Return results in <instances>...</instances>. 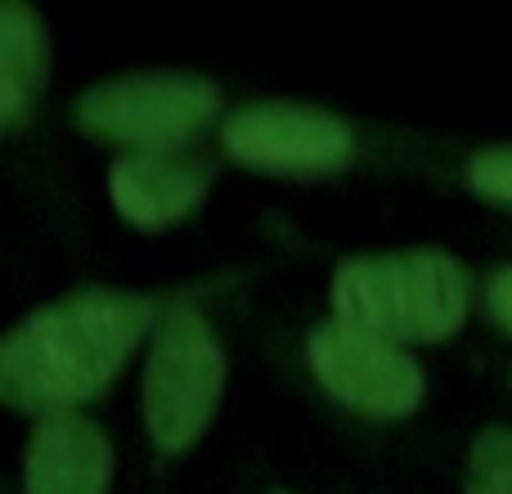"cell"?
<instances>
[{
  "mask_svg": "<svg viewBox=\"0 0 512 494\" xmlns=\"http://www.w3.org/2000/svg\"><path fill=\"white\" fill-rule=\"evenodd\" d=\"M230 360L203 310L198 288H180L158 319L140 373V418L158 463H180L207 432L225 400Z\"/></svg>",
  "mask_w": 512,
  "mask_h": 494,
  "instance_id": "cell-2",
  "label": "cell"
},
{
  "mask_svg": "<svg viewBox=\"0 0 512 494\" xmlns=\"http://www.w3.org/2000/svg\"><path fill=\"white\" fill-rule=\"evenodd\" d=\"M50 27L23 0H0V140H14L41 117L50 90Z\"/></svg>",
  "mask_w": 512,
  "mask_h": 494,
  "instance_id": "cell-9",
  "label": "cell"
},
{
  "mask_svg": "<svg viewBox=\"0 0 512 494\" xmlns=\"http://www.w3.org/2000/svg\"><path fill=\"white\" fill-rule=\"evenodd\" d=\"M176 292L72 288L0 333V409L27 418L86 414L149 342Z\"/></svg>",
  "mask_w": 512,
  "mask_h": 494,
  "instance_id": "cell-1",
  "label": "cell"
},
{
  "mask_svg": "<svg viewBox=\"0 0 512 494\" xmlns=\"http://www.w3.org/2000/svg\"><path fill=\"white\" fill-rule=\"evenodd\" d=\"M333 319L391 346L441 342L468 319V274L445 252L355 256L333 279Z\"/></svg>",
  "mask_w": 512,
  "mask_h": 494,
  "instance_id": "cell-3",
  "label": "cell"
},
{
  "mask_svg": "<svg viewBox=\"0 0 512 494\" xmlns=\"http://www.w3.org/2000/svg\"><path fill=\"white\" fill-rule=\"evenodd\" d=\"M221 153L261 176H337L355 158V131L310 104H243L221 122Z\"/></svg>",
  "mask_w": 512,
  "mask_h": 494,
  "instance_id": "cell-5",
  "label": "cell"
},
{
  "mask_svg": "<svg viewBox=\"0 0 512 494\" xmlns=\"http://www.w3.org/2000/svg\"><path fill=\"white\" fill-rule=\"evenodd\" d=\"M270 494H292V490H270Z\"/></svg>",
  "mask_w": 512,
  "mask_h": 494,
  "instance_id": "cell-13",
  "label": "cell"
},
{
  "mask_svg": "<svg viewBox=\"0 0 512 494\" xmlns=\"http://www.w3.org/2000/svg\"><path fill=\"white\" fill-rule=\"evenodd\" d=\"M117 454L90 414L36 418L23 445V494H113Z\"/></svg>",
  "mask_w": 512,
  "mask_h": 494,
  "instance_id": "cell-8",
  "label": "cell"
},
{
  "mask_svg": "<svg viewBox=\"0 0 512 494\" xmlns=\"http://www.w3.org/2000/svg\"><path fill=\"white\" fill-rule=\"evenodd\" d=\"M468 494H512V432L490 427L472 445Z\"/></svg>",
  "mask_w": 512,
  "mask_h": 494,
  "instance_id": "cell-10",
  "label": "cell"
},
{
  "mask_svg": "<svg viewBox=\"0 0 512 494\" xmlns=\"http://www.w3.org/2000/svg\"><path fill=\"white\" fill-rule=\"evenodd\" d=\"M306 364L315 382L337 400L369 418H405L423 405V369L400 346L346 328L337 319L306 337Z\"/></svg>",
  "mask_w": 512,
  "mask_h": 494,
  "instance_id": "cell-6",
  "label": "cell"
},
{
  "mask_svg": "<svg viewBox=\"0 0 512 494\" xmlns=\"http://www.w3.org/2000/svg\"><path fill=\"white\" fill-rule=\"evenodd\" d=\"M468 176L481 198H490V203H512V144L477 153Z\"/></svg>",
  "mask_w": 512,
  "mask_h": 494,
  "instance_id": "cell-11",
  "label": "cell"
},
{
  "mask_svg": "<svg viewBox=\"0 0 512 494\" xmlns=\"http://www.w3.org/2000/svg\"><path fill=\"white\" fill-rule=\"evenodd\" d=\"M490 315L512 333V270H499L490 279Z\"/></svg>",
  "mask_w": 512,
  "mask_h": 494,
  "instance_id": "cell-12",
  "label": "cell"
},
{
  "mask_svg": "<svg viewBox=\"0 0 512 494\" xmlns=\"http://www.w3.org/2000/svg\"><path fill=\"white\" fill-rule=\"evenodd\" d=\"M216 167L198 149L117 153L108 167V203L131 230H176L212 194Z\"/></svg>",
  "mask_w": 512,
  "mask_h": 494,
  "instance_id": "cell-7",
  "label": "cell"
},
{
  "mask_svg": "<svg viewBox=\"0 0 512 494\" xmlns=\"http://www.w3.org/2000/svg\"><path fill=\"white\" fill-rule=\"evenodd\" d=\"M221 86L194 72H126L86 86L72 99L77 135L117 153L198 149L221 122Z\"/></svg>",
  "mask_w": 512,
  "mask_h": 494,
  "instance_id": "cell-4",
  "label": "cell"
}]
</instances>
